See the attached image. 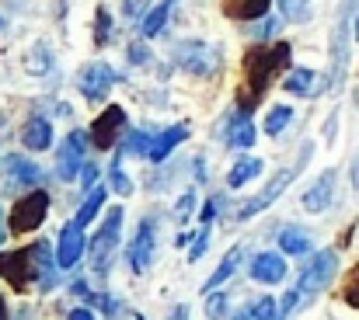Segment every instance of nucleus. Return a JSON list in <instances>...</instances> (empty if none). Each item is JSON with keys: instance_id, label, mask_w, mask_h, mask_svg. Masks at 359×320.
<instances>
[{"instance_id": "nucleus-2", "label": "nucleus", "mask_w": 359, "mask_h": 320, "mask_svg": "<svg viewBox=\"0 0 359 320\" xmlns=\"http://www.w3.org/2000/svg\"><path fill=\"white\" fill-rule=\"evenodd\" d=\"M122 209H112V213L105 216V223H102V230L91 237V244H88V254H91V268L98 272V275H105L109 272V265H112V258H116V247H119V233H122Z\"/></svg>"}, {"instance_id": "nucleus-11", "label": "nucleus", "mask_w": 359, "mask_h": 320, "mask_svg": "<svg viewBox=\"0 0 359 320\" xmlns=\"http://www.w3.org/2000/svg\"><path fill=\"white\" fill-rule=\"evenodd\" d=\"M0 279H7L18 293L28 289V282L35 279V268H32V247H21V251H7V254H0Z\"/></svg>"}, {"instance_id": "nucleus-27", "label": "nucleus", "mask_w": 359, "mask_h": 320, "mask_svg": "<svg viewBox=\"0 0 359 320\" xmlns=\"http://www.w3.org/2000/svg\"><path fill=\"white\" fill-rule=\"evenodd\" d=\"M234 320H276V300L272 296H262V300L248 303Z\"/></svg>"}, {"instance_id": "nucleus-36", "label": "nucleus", "mask_w": 359, "mask_h": 320, "mask_svg": "<svg viewBox=\"0 0 359 320\" xmlns=\"http://www.w3.org/2000/svg\"><path fill=\"white\" fill-rule=\"evenodd\" d=\"M147 11H150V0H122V14H126L129 21L143 18Z\"/></svg>"}, {"instance_id": "nucleus-5", "label": "nucleus", "mask_w": 359, "mask_h": 320, "mask_svg": "<svg viewBox=\"0 0 359 320\" xmlns=\"http://www.w3.org/2000/svg\"><path fill=\"white\" fill-rule=\"evenodd\" d=\"M220 60H224V53H220L217 46H210V42H182V46L175 49V63H178L182 70L203 74V77L217 74V70H220Z\"/></svg>"}, {"instance_id": "nucleus-41", "label": "nucleus", "mask_w": 359, "mask_h": 320, "mask_svg": "<svg viewBox=\"0 0 359 320\" xmlns=\"http://www.w3.org/2000/svg\"><path fill=\"white\" fill-rule=\"evenodd\" d=\"M272 32H276V21H272V18H265V21H262V28H258V39H265V35H272Z\"/></svg>"}, {"instance_id": "nucleus-31", "label": "nucleus", "mask_w": 359, "mask_h": 320, "mask_svg": "<svg viewBox=\"0 0 359 320\" xmlns=\"http://www.w3.org/2000/svg\"><path fill=\"white\" fill-rule=\"evenodd\" d=\"M150 143H154V136H150V132L133 129V132L126 136V153H129V157H147V153H150Z\"/></svg>"}, {"instance_id": "nucleus-42", "label": "nucleus", "mask_w": 359, "mask_h": 320, "mask_svg": "<svg viewBox=\"0 0 359 320\" xmlns=\"http://www.w3.org/2000/svg\"><path fill=\"white\" fill-rule=\"evenodd\" d=\"M168 320H189V307H185V303H178V307L171 310V317Z\"/></svg>"}, {"instance_id": "nucleus-34", "label": "nucleus", "mask_w": 359, "mask_h": 320, "mask_svg": "<svg viewBox=\"0 0 359 320\" xmlns=\"http://www.w3.org/2000/svg\"><path fill=\"white\" fill-rule=\"evenodd\" d=\"M224 314H227V293H210V300H206V317L224 320Z\"/></svg>"}, {"instance_id": "nucleus-8", "label": "nucleus", "mask_w": 359, "mask_h": 320, "mask_svg": "<svg viewBox=\"0 0 359 320\" xmlns=\"http://www.w3.org/2000/svg\"><path fill=\"white\" fill-rule=\"evenodd\" d=\"M116 81H119V77H116V70H112L109 63H91V67L81 70L77 91H81L88 102H105V95H109V88H112Z\"/></svg>"}, {"instance_id": "nucleus-21", "label": "nucleus", "mask_w": 359, "mask_h": 320, "mask_svg": "<svg viewBox=\"0 0 359 320\" xmlns=\"http://www.w3.org/2000/svg\"><path fill=\"white\" fill-rule=\"evenodd\" d=\"M21 143L28 150H49L53 146V122L49 118H32L21 132Z\"/></svg>"}, {"instance_id": "nucleus-22", "label": "nucleus", "mask_w": 359, "mask_h": 320, "mask_svg": "<svg viewBox=\"0 0 359 320\" xmlns=\"http://www.w3.org/2000/svg\"><path fill=\"white\" fill-rule=\"evenodd\" d=\"M241 258H244V247H231V251H227V258H224V261H220V268H217V272H213V275L206 279V286H203V289H206V293L220 289V286H224V282H227V279H231V275L238 272Z\"/></svg>"}, {"instance_id": "nucleus-6", "label": "nucleus", "mask_w": 359, "mask_h": 320, "mask_svg": "<svg viewBox=\"0 0 359 320\" xmlns=\"http://www.w3.org/2000/svg\"><path fill=\"white\" fill-rule=\"evenodd\" d=\"M49 216V195L42 188H32L25 199H18V206L11 209V233H32L42 226V219Z\"/></svg>"}, {"instance_id": "nucleus-46", "label": "nucleus", "mask_w": 359, "mask_h": 320, "mask_svg": "<svg viewBox=\"0 0 359 320\" xmlns=\"http://www.w3.org/2000/svg\"><path fill=\"white\" fill-rule=\"evenodd\" d=\"M0 320H7V307H4V296H0Z\"/></svg>"}, {"instance_id": "nucleus-18", "label": "nucleus", "mask_w": 359, "mask_h": 320, "mask_svg": "<svg viewBox=\"0 0 359 320\" xmlns=\"http://www.w3.org/2000/svg\"><path fill=\"white\" fill-rule=\"evenodd\" d=\"M185 139H189V125H185V122H178V125L164 129L161 136H154V143H150V153H147V157H150L154 164H161V160H168V157L175 153V146H178V143H185Z\"/></svg>"}, {"instance_id": "nucleus-37", "label": "nucleus", "mask_w": 359, "mask_h": 320, "mask_svg": "<svg viewBox=\"0 0 359 320\" xmlns=\"http://www.w3.org/2000/svg\"><path fill=\"white\" fill-rule=\"evenodd\" d=\"M206 247H210V233H206V230H199V233L192 237V251H189V261H199V258L206 254Z\"/></svg>"}, {"instance_id": "nucleus-4", "label": "nucleus", "mask_w": 359, "mask_h": 320, "mask_svg": "<svg viewBox=\"0 0 359 320\" xmlns=\"http://www.w3.org/2000/svg\"><path fill=\"white\" fill-rule=\"evenodd\" d=\"M335 272H339V254H335V251H318V254L311 258V265L300 272V282H297L300 300L318 296V293L335 279Z\"/></svg>"}, {"instance_id": "nucleus-35", "label": "nucleus", "mask_w": 359, "mask_h": 320, "mask_svg": "<svg viewBox=\"0 0 359 320\" xmlns=\"http://www.w3.org/2000/svg\"><path fill=\"white\" fill-rule=\"evenodd\" d=\"M192 209H196V192H185L178 199V206H175V223H185L192 216Z\"/></svg>"}, {"instance_id": "nucleus-45", "label": "nucleus", "mask_w": 359, "mask_h": 320, "mask_svg": "<svg viewBox=\"0 0 359 320\" xmlns=\"http://www.w3.org/2000/svg\"><path fill=\"white\" fill-rule=\"evenodd\" d=\"M353 18H356V25H353V28H356V42H359V0H356V14H353Z\"/></svg>"}, {"instance_id": "nucleus-28", "label": "nucleus", "mask_w": 359, "mask_h": 320, "mask_svg": "<svg viewBox=\"0 0 359 320\" xmlns=\"http://www.w3.org/2000/svg\"><path fill=\"white\" fill-rule=\"evenodd\" d=\"M49 70H53V53H49L46 42H35V49L28 53V74L42 77V74H49Z\"/></svg>"}, {"instance_id": "nucleus-1", "label": "nucleus", "mask_w": 359, "mask_h": 320, "mask_svg": "<svg viewBox=\"0 0 359 320\" xmlns=\"http://www.w3.org/2000/svg\"><path fill=\"white\" fill-rule=\"evenodd\" d=\"M290 42H272V46H255L248 56H244V98H241V108L258 105V98L265 95V88L290 67Z\"/></svg>"}, {"instance_id": "nucleus-9", "label": "nucleus", "mask_w": 359, "mask_h": 320, "mask_svg": "<svg viewBox=\"0 0 359 320\" xmlns=\"http://www.w3.org/2000/svg\"><path fill=\"white\" fill-rule=\"evenodd\" d=\"M349 11H353V0H346L339 25H335V46H332V84L335 88H342L346 67H349Z\"/></svg>"}, {"instance_id": "nucleus-20", "label": "nucleus", "mask_w": 359, "mask_h": 320, "mask_svg": "<svg viewBox=\"0 0 359 320\" xmlns=\"http://www.w3.org/2000/svg\"><path fill=\"white\" fill-rule=\"evenodd\" d=\"M269 4L272 0H224V11L227 18H238V21H262L269 18Z\"/></svg>"}, {"instance_id": "nucleus-23", "label": "nucleus", "mask_w": 359, "mask_h": 320, "mask_svg": "<svg viewBox=\"0 0 359 320\" xmlns=\"http://www.w3.org/2000/svg\"><path fill=\"white\" fill-rule=\"evenodd\" d=\"M262 160L258 157H244V160H238L234 167H231V174H227V185L231 188H244V185H251L258 174H262Z\"/></svg>"}, {"instance_id": "nucleus-44", "label": "nucleus", "mask_w": 359, "mask_h": 320, "mask_svg": "<svg viewBox=\"0 0 359 320\" xmlns=\"http://www.w3.org/2000/svg\"><path fill=\"white\" fill-rule=\"evenodd\" d=\"M7 230H11V223H4V213H0V244L7 240Z\"/></svg>"}, {"instance_id": "nucleus-39", "label": "nucleus", "mask_w": 359, "mask_h": 320, "mask_svg": "<svg viewBox=\"0 0 359 320\" xmlns=\"http://www.w3.org/2000/svg\"><path fill=\"white\" fill-rule=\"evenodd\" d=\"M220 206H224V195H213V199H210V202L203 206V216H199V219H203V223L217 219V216H220Z\"/></svg>"}, {"instance_id": "nucleus-17", "label": "nucleus", "mask_w": 359, "mask_h": 320, "mask_svg": "<svg viewBox=\"0 0 359 320\" xmlns=\"http://www.w3.org/2000/svg\"><path fill=\"white\" fill-rule=\"evenodd\" d=\"M251 279L255 282H262V286H276V282H283L286 279V261H283V254H255V261H251Z\"/></svg>"}, {"instance_id": "nucleus-19", "label": "nucleus", "mask_w": 359, "mask_h": 320, "mask_svg": "<svg viewBox=\"0 0 359 320\" xmlns=\"http://www.w3.org/2000/svg\"><path fill=\"white\" fill-rule=\"evenodd\" d=\"M32 268H35L39 286H42V289H53V272H56L60 265H56V254H53V247H49L46 240H39V244L32 247Z\"/></svg>"}, {"instance_id": "nucleus-33", "label": "nucleus", "mask_w": 359, "mask_h": 320, "mask_svg": "<svg viewBox=\"0 0 359 320\" xmlns=\"http://www.w3.org/2000/svg\"><path fill=\"white\" fill-rule=\"evenodd\" d=\"M109 178H112V188H116L119 195H133V181H129V174L122 171L119 157H116V164H112V171H109Z\"/></svg>"}, {"instance_id": "nucleus-40", "label": "nucleus", "mask_w": 359, "mask_h": 320, "mask_svg": "<svg viewBox=\"0 0 359 320\" xmlns=\"http://www.w3.org/2000/svg\"><path fill=\"white\" fill-rule=\"evenodd\" d=\"M81 178H84V192L95 188V181H98V167H95V164H84V167H81Z\"/></svg>"}, {"instance_id": "nucleus-13", "label": "nucleus", "mask_w": 359, "mask_h": 320, "mask_svg": "<svg viewBox=\"0 0 359 320\" xmlns=\"http://www.w3.org/2000/svg\"><path fill=\"white\" fill-rule=\"evenodd\" d=\"M224 139H227V146H234V150H251V146H255L258 129H255V118H251L248 108L238 105L227 111V132H224Z\"/></svg>"}, {"instance_id": "nucleus-47", "label": "nucleus", "mask_w": 359, "mask_h": 320, "mask_svg": "<svg viewBox=\"0 0 359 320\" xmlns=\"http://www.w3.org/2000/svg\"><path fill=\"white\" fill-rule=\"evenodd\" d=\"M4 25H7V21H4V14H0V28H4Z\"/></svg>"}, {"instance_id": "nucleus-38", "label": "nucleus", "mask_w": 359, "mask_h": 320, "mask_svg": "<svg viewBox=\"0 0 359 320\" xmlns=\"http://www.w3.org/2000/svg\"><path fill=\"white\" fill-rule=\"evenodd\" d=\"M129 60H133L136 67H147V63H150V49H147L143 42H133V46H129Z\"/></svg>"}, {"instance_id": "nucleus-26", "label": "nucleus", "mask_w": 359, "mask_h": 320, "mask_svg": "<svg viewBox=\"0 0 359 320\" xmlns=\"http://www.w3.org/2000/svg\"><path fill=\"white\" fill-rule=\"evenodd\" d=\"M171 4H175V0H164V4H157V7H150V11L143 14V35H147V39L161 35V28H164V21H168V14H171Z\"/></svg>"}, {"instance_id": "nucleus-7", "label": "nucleus", "mask_w": 359, "mask_h": 320, "mask_svg": "<svg viewBox=\"0 0 359 320\" xmlns=\"http://www.w3.org/2000/svg\"><path fill=\"white\" fill-rule=\"evenodd\" d=\"M154 254H157V223L154 219H140L136 237L129 244V268L133 272H147L154 265Z\"/></svg>"}, {"instance_id": "nucleus-15", "label": "nucleus", "mask_w": 359, "mask_h": 320, "mask_svg": "<svg viewBox=\"0 0 359 320\" xmlns=\"http://www.w3.org/2000/svg\"><path fill=\"white\" fill-rule=\"evenodd\" d=\"M4 171H7L11 185H25V188H39V185H42V167L32 164V160L21 157V153L7 157V160H4Z\"/></svg>"}, {"instance_id": "nucleus-10", "label": "nucleus", "mask_w": 359, "mask_h": 320, "mask_svg": "<svg viewBox=\"0 0 359 320\" xmlns=\"http://www.w3.org/2000/svg\"><path fill=\"white\" fill-rule=\"evenodd\" d=\"M122 129H126V111H122L119 105L105 108L95 122H91V143L98 146V150H112L116 146V139L122 136Z\"/></svg>"}, {"instance_id": "nucleus-14", "label": "nucleus", "mask_w": 359, "mask_h": 320, "mask_svg": "<svg viewBox=\"0 0 359 320\" xmlns=\"http://www.w3.org/2000/svg\"><path fill=\"white\" fill-rule=\"evenodd\" d=\"M84 226L74 219V223H67L63 230H60V244H56V265L60 268H74L77 261H81V254H84Z\"/></svg>"}, {"instance_id": "nucleus-16", "label": "nucleus", "mask_w": 359, "mask_h": 320, "mask_svg": "<svg viewBox=\"0 0 359 320\" xmlns=\"http://www.w3.org/2000/svg\"><path fill=\"white\" fill-rule=\"evenodd\" d=\"M335 171H325L307 192H304V209L307 213H325L332 206V195H335Z\"/></svg>"}, {"instance_id": "nucleus-29", "label": "nucleus", "mask_w": 359, "mask_h": 320, "mask_svg": "<svg viewBox=\"0 0 359 320\" xmlns=\"http://www.w3.org/2000/svg\"><path fill=\"white\" fill-rule=\"evenodd\" d=\"M290 122H293V108L290 105H276L269 115H265V132H269V136H279Z\"/></svg>"}, {"instance_id": "nucleus-32", "label": "nucleus", "mask_w": 359, "mask_h": 320, "mask_svg": "<svg viewBox=\"0 0 359 320\" xmlns=\"http://www.w3.org/2000/svg\"><path fill=\"white\" fill-rule=\"evenodd\" d=\"M109 35H112V14H109V7H98V14H95V46H109Z\"/></svg>"}, {"instance_id": "nucleus-25", "label": "nucleus", "mask_w": 359, "mask_h": 320, "mask_svg": "<svg viewBox=\"0 0 359 320\" xmlns=\"http://www.w3.org/2000/svg\"><path fill=\"white\" fill-rule=\"evenodd\" d=\"M311 88H314V70L311 67H297L290 77H283V91H290V95H311Z\"/></svg>"}, {"instance_id": "nucleus-12", "label": "nucleus", "mask_w": 359, "mask_h": 320, "mask_svg": "<svg viewBox=\"0 0 359 320\" xmlns=\"http://www.w3.org/2000/svg\"><path fill=\"white\" fill-rule=\"evenodd\" d=\"M84 153H88V132L74 129L63 146H60V181H74L84 167Z\"/></svg>"}, {"instance_id": "nucleus-24", "label": "nucleus", "mask_w": 359, "mask_h": 320, "mask_svg": "<svg viewBox=\"0 0 359 320\" xmlns=\"http://www.w3.org/2000/svg\"><path fill=\"white\" fill-rule=\"evenodd\" d=\"M279 251L283 254H307L311 251V237L304 230H297V226H286L279 233Z\"/></svg>"}, {"instance_id": "nucleus-30", "label": "nucleus", "mask_w": 359, "mask_h": 320, "mask_svg": "<svg viewBox=\"0 0 359 320\" xmlns=\"http://www.w3.org/2000/svg\"><path fill=\"white\" fill-rule=\"evenodd\" d=\"M102 206H105V192H102V188H91V195L84 199V206H81V213H77V223H81V226L95 223V216L102 213Z\"/></svg>"}, {"instance_id": "nucleus-3", "label": "nucleus", "mask_w": 359, "mask_h": 320, "mask_svg": "<svg viewBox=\"0 0 359 320\" xmlns=\"http://www.w3.org/2000/svg\"><path fill=\"white\" fill-rule=\"evenodd\" d=\"M304 160H311V146H304V153H300V160H297L293 167L279 171V174H276V178H272V181H269V185H265V188H262V192L255 195V199H248V202L241 206L238 219H251V216H258L262 209H269V206H272V202H276V199H279V195H283L286 188H290V181H293V178L300 174Z\"/></svg>"}, {"instance_id": "nucleus-43", "label": "nucleus", "mask_w": 359, "mask_h": 320, "mask_svg": "<svg viewBox=\"0 0 359 320\" xmlns=\"http://www.w3.org/2000/svg\"><path fill=\"white\" fill-rule=\"evenodd\" d=\"M67 320H98V317H95L91 310H74V314H70Z\"/></svg>"}]
</instances>
